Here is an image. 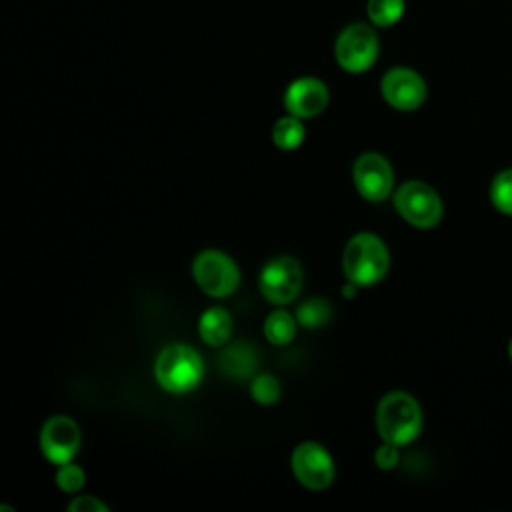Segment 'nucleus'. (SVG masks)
Masks as SVG:
<instances>
[{"label":"nucleus","mask_w":512,"mask_h":512,"mask_svg":"<svg viewBox=\"0 0 512 512\" xmlns=\"http://www.w3.org/2000/svg\"><path fill=\"white\" fill-rule=\"evenodd\" d=\"M264 336L274 346H286L296 336V320L290 312L278 308L264 320Z\"/></svg>","instance_id":"15"},{"label":"nucleus","mask_w":512,"mask_h":512,"mask_svg":"<svg viewBox=\"0 0 512 512\" xmlns=\"http://www.w3.org/2000/svg\"><path fill=\"white\" fill-rule=\"evenodd\" d=\"M396 212L414 228L428 230L442 220V198L438 192L420 180H408L394 192Z\"/></svg>","instance_id":"5"},{"label":"nucleus","mask_w":512,"mask_h":512,"mask_svg":"<svg viewBox=\"0 0 512 512\" xmlns=\"http://www.w3.org/2000/svg\"><path fill=\"white\" fill-rule=\"evenodd\" d=\"M380 42L372 26L352 22L340 30L334 42V58L338 66L350 74H362L374 66Z\"/></svg>","instance_id":"4"},{"label":"nucleus","mask_w":512,"mask_h":512,"mask_svg":"<svg viewBox=\"0 0 512 512\" xmlns=\"http://www.w3.org/2000/svg\"><path fill=\"white\" fill-rule=\"evenodd\" d=\"M250 394L258 404H274L280 398V382L272 374H260L250 384Z\"/></svg>","instance_id":"20"},{"label":"nucleus","mask_w":512,"mask_h":512,"mask_svg":"<svg viewBox=\"0 0 512 512\" xmlns=\"http://www.w3.org/2000/svg\"><path fill=\"white\" fill-rule=\"evenodd\" d=\"M306 136V130H304V124H302V118H296L292 114L280 118L274 126H272V142L276 144V148L280 150H296L302 140Z\"/></svg>","instance_id":"16"},{"label":"nucleus","mask_w":512,"mask_h":512,"mask_svg":"<svg viewBox=\"0 0 512 512\" xmlns=\"http://www.w3.org/2000/svg\"><path fill=\"white\" fill-rule=\"evenodd\" d=\"M488 198L498 212L512 216V168L500 170L492 178L488 186Z\"/></svg>","instance_id":"18"},{"label":"nucleus","mask_w":512,"mask_h":512,"mask_svg":"<svg viewBox=\"0 0 512 512\" xmlns=\"http://www.w3.org/2000/svg\"><path fill=\"white\" fill-rule=\"evenodd\" d=\"M332 316V308L324 298H310L296 310V320L306 328L324 326Z\"/></svg>","instance_id":"19"},{"label":"nucleus","mask_w":512,"mask_h":512,"mask_svg":"<svg viewBox=\"0 0 512 512\" xmlns=\"http://www.w3.org/2000/svg\"><path fill=\"white\" fill-rule=\"evenodd\" d=\"M328 104V88L320 78L302 76L288 84L284 92V108L296 118H314Z\"/></svg>","instance_id":"12"},{"label":"nucleus","mask_w":512,"mask_h":512,"mask_svg":"<svg viewBox=\"0 0 512 512\" xmlns=\"http://www.w3.org/2000/svg\"><path fill=\"white\" fill-rule=\"evenodd\" d=\"M380 94L394 110L412 112L424 104L428 88L424 78L416 70L406 66H394L382 76Z\"/></svg>","instance_id":"9"},{"label":"nucleus","mask_w":512,"mask_h":512,"mask_svg":"<svg viewBox=\"0 0 512 512\" xmlns=\"http://www.w3.org/2000/svg\"><path fill=\"white\" fill-rule=\"evenodd\" d=\"M352 182L364 200L382 202L394 190V172L382 154L364 152L354 160Z\"/></svg>","instance_id":"10"},{"label":"nucleus","mask_w":512,"mask_h":512,"mask_svg":"<svg viewBox=\"0 0 512 512\" xmlns=\"http://www.w3.org/2000/svg\"><path fill=\"white\" fill-rule=\"evenodd\" d=\"M390 266V254L382 238L372 232L352 236L342 254V268L356 286H372L380 282Z\"/></svg>","instance_id":"2"},{"label":"nucleus","mask_w":512,"mask_h":512,"mask_svg":"<svg viewBox=\"0 0 512 512\" xmlns=\"http://www.w3.org/2000/svg\"><path fill=\"white\" fill-rule=\"evenodd\" d=\"M304 282V274H302V266L294 256H276L270 258L264 268L260 270V278H258V286L262 296L272 302V304H288L292 302Z\"/></svg>","instance_id":"7"},{"label":"nucleus","mask_w":512,"mask_h":512,"mask_svg":"<svg viewBox=\"0 0 512 512\" xmlns=\"http://www.w3.org/2000/svg\"><path fill=\"white\" fill-rule=\"evenodd\" d=\"M68 510L70 512H106L108 506L94 496H74V500L68 504Z\"/></svg>","instance_id":"23"},{"label":"nucleus","mask_w":512,"mask_h":512,"mask_svg":"<svg viewBox=\"0 0 512 512\" xmlns=\"http://www.w3.org/2000/svg\"><path fill=\"white\" fill-rule=\"evenodd\" d=\"M154 378L170 394H186L204 378V360L188 344H170L160 350L154 362Z\"/></svg>","instance_id":"3"},{"label":"nucleus","mask_w":512,"mask_h":512,"mask_svg":"<svg viewBox=\"0 0 512 512\" xmlns=\"http://www.w3.org/2000/svg\"><path fill=\"white\" fill-rule=\"evenodd\" d=\"M398 448H400V446L390 444V442H384L382 446H378L376 452H374V462H376V466H378L380 470H392V468L398 464V460H400Z\"/></svg>","instance_id":"22"},{"label":"nucleus","mask_w":512,"mask_h":512,"mask_svg":"<svg viewBox=\"0 0 512 512\" xmlns=\"http://www.w3.org/2000/svg\"><path fill=\"white\" fill-rule=\"evenodd\" d=\"M404 8H406L404 0H368L366 2L368 20L374 26H382V28L394 26L402 18Z\"/></svg>","instance_id":"17"},{"label":"nucleus","mask_w":512,"mask_h":512,"mask_svg":"<svg viewBox=\"0 0 512 512\" xmlns=\"http://www.w3.org/2000/svg\"><path fill=\"white\" fill-rule=\"evenodd\" d=\"M198 334L208 346H222L232 334L230 312L222 306H212L198 320Z\"/></svg>","instance_id":"13"},{"label":"nucleus","mask_w":512,"mask_h":512,"mask_svg":"<svg viewBox=\"0 0 512 512\" xmlns=\"http://www.w3.org/2000/svg\"><path fill=\"white\" fill-rule=\"evenodd\" d=\"M508 356H510V360H512V338H510V342H508Z\"/></svg>","instance_id":"24"},{"label":"nucleus","mask_w":512,"mask_h":512,"mask_svg":"<svg viewBox=\"0 0 512 512\" xmlns=\"http://www.w3.org/2000/svg\"><path fill=\"white\" fill-rule=\"evenodd\" d=\"M292 472L296 480L310 490H324L332 484L336 466L330 452L318 442H300L292 450Z\"/></svg>","instance_id":"8"},{"label":"nucleus","mask_w":512,"mask_h":512,"mask_svg":"<svg viewBox=\"0 0 512 512\" xmlns=\"http://www.w3.org/2000/svg\"><path fill=\"white\" fill-rule=\"evenodd\" d=\"M80 428L78 424L64 414L50 416L40 430V450L46 460L52 464H66L80 450Z\"/></svg>","instance_id":"11"},{"label":"nucleus","mask_w":512,"mask_h":512,"mask_svg":"<svg viewBox=\"0 0 512 512\" xmlns=\"http://www.w3.org/2000/svg\"><path fill=\"white\" fill-rule=\"evenodd\" d=\"M256 362L258 358L246 342H236L218 356L220 370L232 378H246L256 368Z\"/></svg>","instance_id":"14"},{"label":"nucleus","mask_w":512,"mask_h":512,"mask_svg":"<svg viewBox=\"0 0 512 512\" xmlns=\"http://www.w3.org/2000/svg\"><path fill=\"white\" fill-rule=\"evenodd\" d=\"M192 276L198 288L212 296H230L240 284V270L236 262L220 250H202L192 262Z\"/></svg>","instance_id":"6"},{"label":"nucleus","mask_w":512,"mask_h":512,"mask_svg":"<svg viewBox=\"0 0 512 512\" xmlns=\"http://www.w3.org/2000/svg\"><path fill=\"white\" fill-rule=\"evenodd\" d=\"M84 470L74 464V462H66L58 468L56 472V484L62 492H68V494H76L82 486H84Z\"/></svg>","instance_id":"21"},{"label":"nucleus","mask_w":512,"mask_h":512,"mask_svg":"<svg viewBox=\"0 0 512 512\" xmlns=\"http://www.w3.org/2000/svg\"><path fill=\"white\" fill-rule=\"evenodd\" d=\"M376 430L384 442L404 446L422 430V408L414 396L402 390L388 392L376 406Z\"/></svg>","instance_id":"1"}]
</instances>
